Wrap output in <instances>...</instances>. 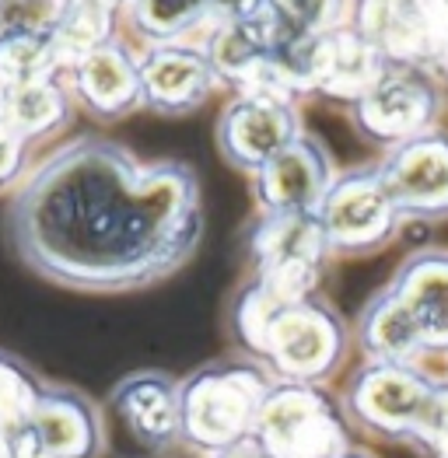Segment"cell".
Masks as SVG:
<instances>
[{
	"label": "cell",
	"instance_id": "6da1fadb",
	"mask_svg": "<svg viewBox=\"0 0 448 458\" xmlns=\"http://www.w3.org/2000/svg\"><path fill=\"white\" fill-rule=\"evenodd\" d=\"M200 228V182L186 165H144L109 137H74L49 151L4 214L18 263L81 294L158 284L193 256Z\"/></svg>",
	"mask_w": 448,
	"mask_h": 458
},
{
	"label": "cell",
	"instance_id": "7a4b0ae2",
	"mask_svg": "<svg viewBox=\"0 0 448 458\" xmlns=\"http://www.w3.org/2000/svg\"><path fill=\"white\" fill-rule=\"evenodd\" d=\"M235 326L246 346L270 360L280 382H323L343 357V326L315 298L270 301L249 287L235 308Z\"/></svg>",
	"mask_w": 448,
	"mask_h": 458
},
{
	"label": "cell",
	"instance_id": "3957f363",
	"mask_svg": "<svg viewBox=\"0 0 448 458\" xmlns=\"http://www.w3.org/2000/svg\"><path fill=\"white\" fill-rule=\"evenodd\" d=\"M273 375L260 360H214L179 382L183 441L218 455L246 441L260 413Z\"/></svg>",
	"mask_w": 448,
	"mask_h": 458
},
{
	"label": "cell",
	"instance_id": "277c9868",
	"mask_svg": "<svg viewBox=\"0 0 448 458\" xmlns=\"http://www.w3.org/2000/svg\"><path fill=\"white\" fill-rule=\"evenodd\" d=\"M249 437L270 458H336L350 448L343 410L308 382H273Z\"/></svg>",
	"mask_w": 448,
	"mask_h": 458
},
{
	"label": "cell",
	"instance_id": "5b68a950",
	"mask_svg": "<svg viewBox=\"0 0 448 458\" xmlns=\"http://www.w3.org/2000/svg\"><path fill=\"white\" fill-rule=\"evenodd\" d=\"M435 378H427L417 364H382L372 360L343 395V410L372 434L385 437H413L424 417Z\"/></svg>",
	"mask_w": 448,
	"mask_h": 458
},
{
	"label": "cell",
	"instance_id": "8992f818",
	"mask_svg": "<svg viewBox=\"0 0 448 458\" xmlns=\"http://www.w3.org/2000/svg\"><path fill=\"white\" fill-rule=\"evenodd\" d=\"M435 113H438V91L427 71L400 60H389L378 81L354 102V119L361 133L385 144H407L427 133Z\"/></svg>",
	"mask_w": 448,
	"mask_h": 458
},
{
	"label": "cell",
	"instance_id": "52a82bcc",
	"mask_svg": "<svg viewBox=\"0 0 448 458\" xmlns=\"http://www.w3.org/2000/svg\"><path fill=\"white\" fill-rule=\"evenodd\" d=\"M315 214L330 249H375L400 228V210L378 172H350L333 179Z\"/></svg>",
	"mask_w": 448,
	"mask_h": 458
},
{
	"label": "cell",
	"instance_id": "ba28073f",
	"mask_svg": "<svg viewBox=\"0 0 448 458\" xmlns=\"http://www.w3.org/2000/svg\"><path fill=\"white\" fill-rule=\"evenodd\" d=\"M64 77L77 106L102 123H116L144 106L141 56H134V49L116 36L81 53Z\"/></svg>",
	"mask_w": 448,
	"mask_h": 458
},
{
	"label": "cell",
	"instance_id": "9c48e42d",
	"mask_svg": "<svg viewBox=\"0 0 448 458\" xmlns=\"http://www.w3.org/2000/svg\"><path fill=\"white\" fill-rule=\"evenodd\" d=\"M109 413L126 430V437L148 452H168L183 441V410H179V382L165 371H134L112 385Z\"/></svg>",
	"mask_w": 448,
	"mask_h": 458
},
{
	"label": "cell",
	"instance_id": "30bf717a",
	"mask_svg": "<svg viewBox=\"0 0 448 458\" xmlns=\"http://www.w3.org/2000/svg\"><path fill=\"white\" fill-rule=\"evenodd\" d=\"M333 186L330 154L312 137H295L256 172V196L266 214H315Z\"/></svg>",
	"mask_w": 448,
	"mask_h": 458
},
{
	"label": "cell",
	"instance_id": "8fae6325",
	"mask_svg": "<svg viewBox=\"0 0 448 458\" xmlns=\"http://www.w3.org/2000/svg\"><path fill=\"white\" fill-rule=\"evenodd\" d=\"M378 179L400 214L448 210V137L420 133L396 144V151L382 161Z\"/></svg>",
	"mask_w": 448,
	"mask_h": 458
},
{
	"label": "cell",
	"instance_id": "7c38bea8",
	"mask_svg": "<svg viewBox=\"0 0 448 458\" xmlns=\"http://www.w3.org/2000/svg\"><path fill=\"white\" fill-rule=\"evenodd\" d=\"M295 137H301L298 115L291 102L260 98V95H238L218 123V140L228 161L260 172L263 165L280 154Z\"/></svg>",
	"mask_w": 448,
	"mask_h": 458
},
{
	"label": "cell",
	"instance_id": "4fadbf2b",
	"mask_svg": "<svg viewBox=\"0 0 448 458\" xmlns=\"http://www.w3.org/2000/svg\"><path fill=\"white\" fill-rule=\"evenodd\" d=\"M29 427L46 458H102L106 452V417L74 385L46 382Z\"/></svg>",
	"mask_w": 448,
	"mask_h": 458
},
{
	"label": "cell",
	"instance_id": "5bb4252c",
	"mask_svg": "<svg viewBox=\"0 0 448 458\" xmlns=\"http://www.w3.org/2000/svg\"><path fill=\"white\" fill-rule=\"evenodd\" d=\"M218 71L207 53L183 46V42H161L151 46L141 56V91L144 106L161 115H183L211 95Z\"/></svg>",
	"mask_w": 448,
	"mask_h": 458
},
{
	"label": "cell",
	"instance_id": "9a60e30c",
	"mask_svg": "<svg viewBox=\"0 0 448 458\" xmlns=\"http://www.w3.org/2000/svg\"><path fill=\"white\" fill-rule=\"evenodd\" d=\"M385 64V53L361 29H330L308 42V91L358 102Z\"/></svg>",
	"mask_w": 448,
	"mask_h": 458
},
{
	"label": "cell",
	"instance_id": "2e32d148",
	"mask_svg": "<svg viewBox=\"0 0 448 458\" xmlns=\"http://www.w3.org/2000/svg\"><path fill=\"white\" fill-rule=\"evenodd\" d=\"M389 294L410 315L424 350H448V256L420 252L407 259Z\"/></svg>",
	"mask_w": 448,
	"mask_h": 458
},
{
	"label": "cell",
	"instance_id": "e0dca14e",
	"mask_svg": "<svg viewBox=\"0 0 448 458\" xmlns=\"http://www.w3.org/2000/svg\"><path fill=\"white\" fill-rule=\"evenodd\" d=\"M71 115H74V95L64 74L0 88V123L14 130L25 144H39L60 133L71 123Z\"/></svg>",
	"mask_w": 448,
	"mask_h": 458
},
{
	"label": "cell",
	"instance_id": "ac0fdd59",
	"mask_svg": "<svg viewBox=\"0 0 448 458\" xmlns=\"http://www.w3.org/2000/svg\"><path fill=\"white\" fill-rule=\"evenodd\" d=\"M361 344L368 350V357L382 360V364H413L424 353V344L413 329L410 315L403 311V305L389 291L378 294L365 311Z\"/></svg>",
	"mask_w": 448,
	"mask_h": 458
},
{
	"label": "cell",
	"instance_id": "d6986e66",
	"mask_svg": "<svg viewBox=\"0 0 448 458\" xmlns=\"http://www.w3.org/2000/svg\"><path fill=\"white\" fill-rule=\"evenodd\" d=\"M42 388L46 382L25 357L0 350V434L29 423Z\"/></svg>",
	"mask_w": 448,
	"mask_h": 458
},
{
	"label": "cell",
	"instance_id": "ffe728a7",
	"mask_svg": "<svg viewBox=\"0 0 448 458\" xmlns=\"http://www.w3.org/2000/svg\"><path fill=\"white\" fill-rule=\"evenodd\" d=\"M126 7L134 18V29L151 38V46H161L189 32L203 18L211 0H126Z\"/></svg>",
	"mask_w": 448,
	"mask_h": 458
},
{
	"label": "cell",
	"instance_id": "44dd1931",
	"mask_svg": "<svg viewBox=\"0 0 448 458\" xmlns=\"http://www.w3.org/2000/svg\"><path fill=\"white\" fill-rule=\"evenodd\" d=\"M260 4L280 25H288L291 32L305 38L330 32L340 11V0H260Z\"/></svg>",
	"mask_w": 448,
	"mask_h": 458
},
{
	"label": "cell",
	"instance_id": "7402d4cb",
	"mask_svg": "<svg viewBox=\"0 0 448 458\" xmlns=\"http://www.w3.org/2000/svg\"><path fill=\"white\" fill-rule=\"evenodd\" d=\"M413 441H420L431 458H448V382L435 385V395L413 430Z\"/></svg>",
	"mask_w": 448,
	"mask_h": 458
},
{
	"label": "cell",
	"instance_id": "603a6c76",
	"mask_svg": "<svg viewBox=\"0 0 448 458\" xmlns=\"http://www.w3.org/2000/svg\"><path fill=\"white\" fill-rule=\"evenodd\" d=\"M64 18V0H0L4 25H29V29H56Z\"/></svg>",
	"mask_w": 448,
	"mask_h": 458
},
{
	"label": "cell",
	"instance_id": "cb8c5ba5",
	"mask_svg": "<svg viewBox=\"0 0 448 458\" xmlns=\"http://www.w3.org/2000/svg\"><path fill=\"white\" fill-rule=\"evenodd\" d=\"M29 151L32 144H25L14 130H7L0 123V192H11L22 186V179L29 175Z\"/></svg>",
	"mask_w": 448,
	"mask_h": 458
},
{
	"label": "cell",
	"instance_id": "d4e9b609",
	"mask_svg": "<svg viewBox=\"0 0 448 458\" xmlns=\"http://www.w3.org/2000/svg\"><path fill=\"white\" fill-rule=\"evenodd\" d=\"M0 458H46L42 445H39L36 430L29 423L0 434Z\"/></svg>",
	"mask_w": 448,
	"mask_h": 458
},
{
	"label": "cell",
	"instance_id": "484cf974",
	"mask_svg": "<svg viewBox=\"0 0 448 458\" xmlns=\"http://www.w3.org/2000/svg\"><path fill=\"white\" fill-rule=\"evenodd\" d=\"M211 458H270V455L263 452L253 437H246V441H238V445H231V448H224V452H218V455Z\"/></svg>",
	"mask_w": 448,
	"mask_h": 458
},
{
	"label": "cell",
	"instance_id": "4316f807",
	"mask_svg": "<svg viewBox=\"0 0 448 458\" xmlns=\"http://www.w3.org/2000/svg\"><path fill=\"white\" fill-rule=\"evenodd\" d=\"M211 4L221 7L228 18H242V14H249V11L260 7V0H211Z\"/></svg>",
	"mask_w": 448,
	"mask_h": 458
},
{
	"label": "cell",
	"instance_id": "83f0119b",
	"mask_svg": "<svg viewBox=\"0 0 448 458\" xmlns=\"http://www.w3.org/2000/svg\"><path fill=\"white\" fill-rule=\"evenodd\" d=\"M336 458H372V455H365V452H354V448H347L343 455H336Z\"/></svg>",
	"mask_w": 448,
	"mask_h": 458
},
{
	"label": "cell",
	"instance_id": "f1b7e54d",
	"mask_svg": "<svg viewBox=\"0 0 448 458\" xmlns=\"http://www.w3.org/2000/svg\"><path fill=\"white\" fill-rule=\"evenodd\" d=\"M0 36H4V21H0Z\"/></svg>",
	"mask_w": 448,
	"mask_h": 458
}]
</instances>
